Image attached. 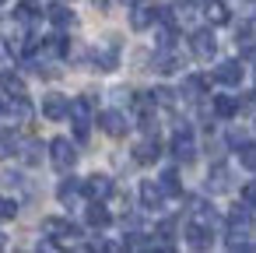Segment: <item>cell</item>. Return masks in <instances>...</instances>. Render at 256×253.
I'll list each match as a JSON object with an SVG mask.
<instances>
[{
  "label": "cell",
  "instance_id": "24",
  "mask_svg": "<svg viewBox=\"0 0 256 253\" xmlns=\"http://www.w3.org/2000/svg\"><path fill=\"white\" fill-rule=\"evenodd\" d=\"M154 183L162 186L165 197H182V183H179V172H176V169H162V176H158Z\"/></svg>",
  "mask_w": 256,
  "mask_h": 253
},
{
  "label": "cell",
  "instance_id": "9",
  "mask_svg": "<svg viewBox=\"0 0 256 253\" xmlns=\"http://www.w3.org/2000/svg\"><path fill=\"white\" fill-rule=\"evenodd\" d=\"M81 193H84V200H106L112 193V179L102 176V172H95V176L81 179Z\"/></svg>",
  "mask_w": 256,
  "mask_h": 253
},
{
  "label": "cell",
  "instance_id": "18",
  "mask_svg": "<svg viewBox=\"0 0 256 253\" xmlns=\"http://www.w3.org/2000/svg\"><path fill=\"white\" fill-rule=\"evenodd\" d=\"M42 11H46V8H39V0H18V8H14V22H18V25H25V29H32V25L42 18Z\"/></svg>",
  "mask_w": 256,
  "mask_h": 253
},
{
  "label": "cell",
  "instance_id": "6",
  "mask_svg": "<svg viewBox=\"0 0 256 253\" xmlns=\"http://www.w3.org/2000/svg\"><path fill=\"white\" fill-rule=\"evenodd\" d=\"M88 57H92V64H95V71H116V67H120V39L109 36V43L98 46V50H92Z\"/></svg>",
  "mask_w": 256,
  "mask_h": 253
},
{
  "label": "cell",
  "instance_id": "22",
  "mask_svg": "<svg viewBox=\"0 0 256 253\" xmlns=\"http://www.w3.org/2000/svg\"><path fill=\"white\" fill-rule=\"evenodd\" d=\"M204 18L210 25H228L232 11H228V4H221V0H204Z\"/></svg>",
  "mask_w": 256,
  "mask_h": 253
},
{
  "label": "cell",
  "instance_id": "37",
  "mask_svg": "<svg viewBox=\"0 0 256 253\" xmlns=\"http://www.w3.org/2000/svg\"><path fill=\"white\" fill-rule=\"evenodd\" d=\"M238 109H249V113H256V92H249L246 99H238Z\"/></svg>",
  "mask_w": 256,
  "mask_h": 253
},
{
  "label": "cell",
  "instance_id": "17",
  "mask_svg": "<svg viewBox=\"0 0 256 253\" xmlns=\"http://www.w3.org/2000/svg\"><path fill=\"white\" fill-rule=\"evenodd\" d=\"M186 246H193V249H210V225H204V221H190L186 225Z\"/></svg>",
  "mask_w": 256,
  "mask_h": 253
},
{
  "label": "cell",
  "instance_id": "1",
  "mask_svg": "<svg viewBox=\"0 0 256 253\" xmlns=\"http://www.w3.org/2000/svg\"><path fill=\"white\" fill-rule=\"evenodd\" d=\"M50 162L56 172H70L78 165V144L70 137H53L50 141Z\"/></svg>",
  "mask_w": 256,
  "mask_h": 253
},
{
  "label": "cell",
  "instance_id": "36",
  "mask_svg": "<svg viewBox=\"0 0 256 253\" xmlns=\"http://www.w3.org/2000/svg\"><path fill=\"white\" fill-rule=\"evenodd\" d=\"M224 141H228V148H242V144H246L249 137H246L242 130H228V137H224Z\"/></svg>",
  "mask_w": 256,
  "mask_h": 253
},
{
  "label": "cell",
  "instance_id": "3",
  "mask_svg": "<svg viewBox=\"0 0 256 253\" xmlns=\"http://www.w3.org/2000/svg\"><path fill=\"white\" fill-rule=\"evenodd\" d=\"M67 116L74 120V137L84 144L88 141V134H92V99H74L70 102V109H67Z\"/></svg>",
  "mask_w": 256,
  "mask_h": 253
},
{
  "label": "cell",
  "instance_id": "20",
  "mask_svg": "<svg viewBox=\"0 0 256 253\" xmlns=\"http://www.w3.org/2000/svg\"><path fill=\"white\" fill-rule=\"evenodd\" d=\"M42 15H46V18H50V22H53V25H56L60 32H64V29H70V25L78 22V18H74V11H70L67 4H60V0H56V4H50V8H46Z\"/></svg>",
  "mask_w": 256,
  "mask_h": 253
},
{
  "label": "cell",
  "instance_id": "16",
  "mask_svg": "<svg viewBox=\"0 0 256 253\" xmlns=\"http://www.w3.org/2000/svg\"><path fill=\"white\" fill-rule=\"evenodd\" d=\"M42 232L53 235V239H74V235H81V228L74 221H67V218H46L42 221Z\"/></svg>",
  "mask_w": 256,
  "mask_h": 253
},
{
  "label": "cell",
  "instance_id": "21",
  "mask_svg": "<svg viewBox=\"0 0 256 253\" xmlns=\"http://www.w3.org/2000/svg\"><path fill=\"white\" fill-rule=\"evenodd\" d=\"M56 197H60V204H78L84 193H81V179L78 176H67V179H60V186H56Z\"/></svg>",
  "mask_w": 256,
  "mask_h": 253
},
{
  "label": "cell",
  "instance_id": "34",
  "mask_svg": "<svg viewBox=\"0 0 256 253\" xmlns=\"http://www.w3.org/2000/svg\"><path fill=\"white\" fill-rule=\"evenodd\" d=\"M154 235H158V239H165V242H172V239H176V221H162Z\"/></svg>",
  "mask_w": 256,
  "mask_h": 253
},
{
  "label": "cell",
  "instance_id": "14",
  "mask_svg": "<svg viewBox=\"0 0 256 253\" xmlns=\"http://www.w3.org/2000/svg\"><path fill=\"white\" fill-rule=\"evenodd\" d=\"M84 221H88V228H109V225H112V211H109L102 200H88Z\"/></svg>",
  "mask_w": 256,
  "mask_h": 253
},
{
  "label": "cell",
  "instance_id": "26",
  "mask_svg": "<svg viewBox=\"0 0 256 253\" xmlns=\"http://www.w3.org/2000/svg\"><path fill=\"white\" fill-rule=\"evenodd\" d=\"M154 71H158V74H165V78H168V74H176V71H179V57H176L172 50H162V53L154 57Z\"/></svg>",
  "mask_w": 256,
  "mask_h": 253
},
{
  "label": "cell",
  "instance_id": "10",
  "mask_svg": "<svg viewBox=\"0 0 256 253\" xmlns=\"http://www.w3.org/2000/svg\"><path fill=\"white\" fill-rule=\"evenodd\" d=\"M98 127H102L109 137H126V130H130V123H126V116H123L120 109H102V113H98Z\"/></svg>",
  "mask_w": 256,
  "mask_h": 253
},
{
  "label": "cell",
  "instance_id": "11",
  "mask_svg": "<svg viewBox=\"0 0 256 253\" xmlns=\"http://www.w3.org/2000/svg\"><path fill=\"white\" fill-rule=\"evenodd\" d=\"M140 207L144 211H162V204H165V193H162V186L154 183V179H140Z\"/></svg>",
  "mask_w": 256,
  "mask_h": 253
},
{
  "label": "cell",
  "instance_id": "27",
  "mask_svg": "<svg viewBox=\"0 0 256 253\" xmlns=\"http://www.w3.org/2000/svg\"><path fill=\"white\" fill-rule=\"evenodd\" d=\"M0 88H4L8 99H11V95H25V81H22L18 74H11V71H0Z\"/></svg>",
  "mask_w": 256,
  "mask_h": 253
},
{
  "label": "cell",
  "instance_id": "28",
  "mask_svg": "<svg viewBox=\"0 0 256 253\" xmlns=\"http://www.w3.org/2000/svg\"><path fill=\"white\" fill-rule=\"evenodd\" d=\"M42 148H46V144L36 141V137L25 141V144H22V158H25V165H39V162H42Z\"/></svg>",
  "mask_w": 256,
  "mask_h": 253
},
{
  "label": "cell",
  "instance_id": "39",
  "mask_svg": "<svg viewBox=\"0 0 256 253\" xmlns=\"http://www.w3.org/2000/svg\"><path fill=\"white\" fill-rule=\"evenodd\" d=\"M4 113H8V95L0 92V116H4Z\"/></svg>",
  "mask_w": 256,
  "mask_h": 253
},
{
  "label": "cell",
  "instance_id": "25",
  "mask_svg": "<svg viewBox=\"0 0 256 253\" xmlns=\"http://www.w3.org/2000/svg\"><path fill=\"white\" fill-rule=\"evenodd\" d=\"M238 113V95H214V116L218 120H232Z\"/></svg>",
  "mask_w": 256,
  "mask_h": 253
},
{
  "label": "cell",
  "instance_id": "35",
  "mask_svg": "<svg viewBox=\"0 0 256 253\" xmlns=\"http://www.w3.org/2000/svg\"><path fill=\"white\" fill-rule=\"evenodd\" d=\"M242 200H246L249 207H256V179H249V183L242 186Z\"/></svg>",
  "mask_w": 256,
  "mask_h": 253
},
{
  "label": "cell",
  "instance_id": "19",
  "mask_svg": "<svg viewBox=\"0 0 256 253\" xmlns=\"http://www.w3.org/2000/svg\"><path fill=\"white\" fill-rule=\"evenodd\" d=\"M39 50H42L46 57L60 60V57H67V53H70V39H67L64 32H53V36H46V39L39 43Z\"/></svg>",
  "mask_w": 256,
  "mask_h": 253
},
{
  "label": "cell",
  "instance_id": "5",
  "mask_svg": "<svg viewBox=\"0 0 256 253\" xmlns=\"http://www.w3.org/2000/svg\"><path fill=\"white\" fill-rule=\"evenodd\" d=\"M190 50H193L196 60H214V57H218V39H214V32H210V29H196V32L190 36Z\"/></svg>",
  "mask_w": 256,
  "mask_h": 253
},
{
  "label": "cell",
  "instance_id": "2",
  "mask_svg": "<svg viewBox=\"0 0 256 253\" xmlns=\"http://www.w3.org/2000/svg\"><path fill=\"white\" fill-rule=\"evenodd\" d=\"M224 228H228V239H246V235H252V207L242 200V204H235L232 211H228V218H224Z\"/></svg>",
  "mask_w": 256,
  "mask_h": 253
},
{
  "label": "cell",
  "instance_id": "8",
  "mask_svg": "<svg viewBox=\"0 0 256 253\" xmlns=\"http://www.w3.org/2000/svg\"><path fill=\"white\" fill-rule=\"evenodd\" d=\"M207 193H228L232 190V169L224 165V162H214L210 169H207Z\"/></svg>",
  "mask_w": 256,
  "mask_h": 253
},
{
  "label": "cell",
  "instance_id": "7",
  "mask_svg": "<svg viewBox=\"0 0 256 253\" xmlns=\"http://www.w3.org/2000/svg\"><path fill=\"white\" fill-rule=\"evenodd\" d=\"M242 78H246L242 60H221V64L214 67V81H218V85H224V88H238V85H242Z\"/></svg>",
  "mask_w": 256,
  "mask_h": 253
},
{
  "label": "cell",
  "instance_id": "31",
  "mask_svg": "<svg viewBox=\"0 0 256 253\" xmlns=\"http://www.w3.org/2000/svg\"><path fill=\"white\" fill-rule=\"evenodd\" d=\"M11 218H18V200L0 197V221H11Z\"/></svg>",
  "mask_w": 256,
  "mask_h": 253
},
{
  "label": "cell",
  "instance_id": "40",
  "mask_svg": "<svg viewBox=\"0 0 256 253\" xmlns=\"http://www.w3.org/2000/svg\"><path fill=\"white\" fill-rule=\"evenodd\" d=\"M92 4H95V8H98V11H106V8H109V4H112V0H92Z\"/></svg>",
  "mask_w": 256,
  "mask_h": 253
},
{
  "label": "cell",
  "instance_id": "29",
  "mask_svg": "<svg viewBox=\"0 0 256 253\" xmlns=\"http://www.w3.org/2000/svg\"><path fill=\"white\" fill-rule=\"evenodd\" d=\"M193 218L204 221V225H214V221H218V214H214V207H210L207 200H193Z\"/></svg>",
  "mask_w": 256,
  "mask_h": 253
},
{
  "label": "cell",
  "instance_id": "13",
  "mask_svg": "<svg viewBox=\"0 0 256 253\" xmlns=\"http://www.w3.org/2000/svg\"><path fill=\"white\" fill-rule=\"evenodd\" d=\"M67 109H70V99H67V95H60V92H50V95L42 99V116H46V120H53V123H56V120H64V116H67Z\"/></svg>",
  "mask_w": 256,
  "mask_h": 253
},
{
  "label": "cell",
  "instance_id": "33",
  "mask_svg": "<svg viewBox=\"0 0 256 253\" xmlns=\"http://www.w3.org/2000/svg\"><path fill=\"white\" fill-rule=\"evenodd\" d=\"M148 95H151L154 106H172V102H176V95H172L168 88H154V92H148Z\"/></svg>",
  "mask_w": 256,
  "mask_h": 253
},
{
  "label": "cell",
  "instance_id": "38",
  "mask_svg": "<svg viewBox=\"0 0 256 253\" xmlns=\"http://www.w3.org/2000/svg\"><path fill=\"white\" fill-rule=\"evenodd\" d=\"M0 183H4V186H18L22 176H18V172H0Z\"/></svg>",
  "mask_w": 256,
  "mask_h": 253
},
{
  "label": "cell",
  "instance_id": "42",
  "mask_svg": "<svg viewBox=\"0 0 256 253\" xmlns=\"http://www.w3.org/2000/svg\"><path fill=\"white\" fill-rule=\"evenodd\" d=\"M0 4H4V0H0Z\"/></svg>",
  "mask_w": 256,
  "mask_h": 253
},
{
  "label": "cell",
  "instance_id": "15",
  "mask_svg": "<svg viewBox=\"0 0 256 253\" xmlns=\"http://www.w3.org/2000/svg\"><path fill=\"white\" fill-rule=\"evenodd\" d=\"M134 158L140 162V165H151V162H158L162 158V141L154 137V134H148L137 148H134Z\"/></svg>",
  "mask_w": 256,
  "mask_h": 253
},
{
  "label": "cell",
  "instance_id": "41",
  "mask_svg": "<svg viewBox=\"0 0 256 253\" xmlns=\"http://www.w3.org/2000/svg\"><path fill=\"white\" fill-rule=\"evenodd\" d=\"M4 246H8V235H4V232H0V249H4Z\"/></svg>",
  "mask_w": 256,
  "mask_h": 253
},
{
  "label": "cell",
  "instance_id": "23",
  "mask_svg": "<svg viewBox=\"0 0 256 253\" xmlns=\"http://www.w3.org/2000/svg\"><path fill=\"white\" fill-rule=\"evenodd\" d=\"M207 85H210V78H204V74H190V78L182 81V92H179V95H186L190 102H196V99L207 92Z\"/></svg>",
  "mask_w": 256,
  "mask_h": 253
},
{
  "label": "cell",
  "instance_id": "32",
  "mask_svg": "<svg viewBox=\"0 0 256 253\" xmlns=\"http://www.w3.org/2000/svg\"><path fill=\"white\" fill-rule=\"evenodd\" d=\"M18 148V134L14 130H0V155H11Z\"/></svg>",
  "mask_w": 256,
  "mask_h": 253
},
{
  "label": "cell",
  "instance_id": "30",
  "mask_svg": "<svg viewBox=\"0 0 256 253\" xmlns=\"http://www.w3.org/2000/svg\"><path fill=\"white\" fill-rule=\"evenodd\" d=\"M238 151V162H242V169H249V172H256V144L252 141H246L242 148H235Z\"/></svg>",
  "mask_w": 256,
  "mask_h": 253
},
{
  "label": "cell",
  "instance_id": "4",
  "mask_svg": "<svg viewBox=\"0 0 256 253\" xmlns=\"http://www.w3.org/2000/svg\"><path fill=\"white\" fill-rule=\"evenodd\" d=\"M168 148H172L176 162H182V165H186V162H193V158H196V141H193V130H190L186 123H179V127H176V134H172V144H168Z\"/></svg>",
  "mask_w": 256,
  "mask_h": 253
},
{
  "label": "cell",
  "instance_id": "12",
  "mask_svg": "<svg viewBox=\"0 0 256 253\" xmlns=\"http://www.w3.org/2000/svg\"><path fill=\"white\" fill-rule=\"evenodd\" d=\"M154 22H158V8H151V4H134L130 8V29L134 32H144Z\"/></svg>",
  "mask_w": 256,
  "mask_h": 253
}]
</instances>
